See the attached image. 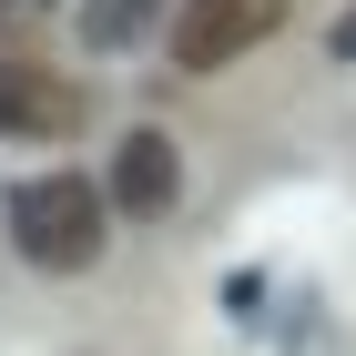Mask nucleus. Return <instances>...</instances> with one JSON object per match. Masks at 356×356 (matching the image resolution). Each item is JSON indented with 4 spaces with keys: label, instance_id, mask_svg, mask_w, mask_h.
<instances>
[{
    "label": "nucleus",
    "instance_id": "obj_1",
    "mask_svg": "<svg viewBox=\"0 0 356 356\" xmlns=\"http://www.w3.org/2000/svg\"><path fill=\"white\" fill-rule=\"evenodd\" d=\"M10 245H21V265L41 275H92L112 245V193L92 184V173L51 163V173H31V184H10Z\"/></svg>",
    "mask_w": 356,
    "mask_h": 356
},
{
    "label": "nucleus",
    "instance_id": "obj_2",
    "mask_svg": "<svg viewBox=\"0 0 356 356\" xmlns=\"http://www.w3.org/2000/svg\"><path fill=\"white\" fill-rule=\"evenodd\" d=\"M285 31V0H184L173 10V72H234L245 51H265Z\"/></svg>",
    "mask_w": 356,
    "mask_h": 356
},
{
    "label": "nucleus",
    "instance_id": "obj_3",
    "mask_svg": "<svg viewBox=\"0 0 356 356\" xmlns=\"http://www.w3.org/2000/svg\"><path fill=\"white\" fill-rule=\"evenodd\" d=\"M102 193H112V214H133V224L173 214V204H184V143H173L163 122H133V133L112 143V173H102Z\"/></svg>",
    "mask_w": 356,
    "mask_h": 356
},
{
    "label": "nucleus",
    "instance_id": "obj_4",
    "mask_svg": "<svg viewBox=\"0 0 356 356\" xmlns=\"http://www.w3.org/2000/svg\"><path fill=\"white\" fill-rule=\"evenodd\" d=\"M72 122H82V82H61L51 61H0V133L61 143Z\"/></svg>",
    "mask_w": 356,
    "mask_h": 356
},
{
    "label": "nucleus",
    "instance_id": "obj_5",
    "mask_svg": "<svg viewBox=\"0 0 356 356\" xmlns=\"http://www.w3.org/2000/svg\"><path fill=\"white\" fill-rule=\"evenodd\" d=\"M173 21V0H82L72 10V31H82V51H133V41H153V31Z\"/></svg>",
    "mask_w": 356,
    "mask_h": 356
},
{
    "label": "nucleus",
    "instance_id": "obj_6",
    "mask_svg": "<svg viewBox=\"0 0 356 356\" xmlns=\"http://www.w3.org/2000/svg\"><path fill=\"white\" fill-rule=\"evenodd\" d=\"M51 10H61V0H0V31H41Z\"/></svg>",
    "mask_w": 356,
    "mask_h": 356
},
{
    "label": "nucleus",
    "instance_id": "obj_7",
    "mask_svg": "<svg viewBox=\"0 0 356 356\" xmlns=\"http://www.w3.org/2000/svg\"><path fill=\"white\" fill-rule=\"evenodd\" d=\"M326 51H336V61H356V0H346V10H336V31H326Z\"/></svg>",
    "mask_w": 356,
    "mask_h": 356
}]
</instances>
